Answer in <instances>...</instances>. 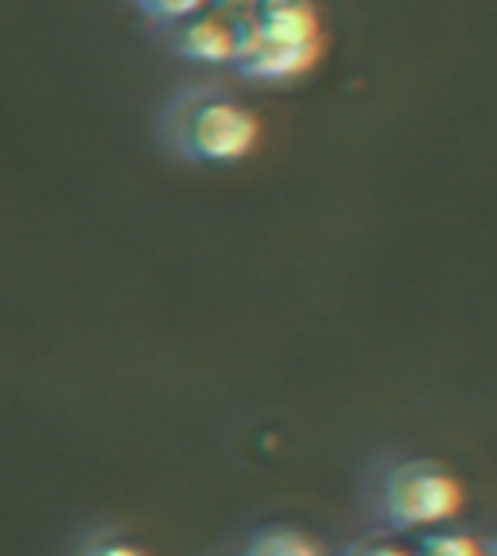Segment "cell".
Returning a JSON list of instances; mask_svg holds the SVG:
<instances>
[{
    "label": "cell",
    "mask_w": 497,
    "mask_h": 556,
    "mask_svg": "<svg viewBox=\"0 0 497 556\" xmlns=\"http://www.w3.org/2000/svg\"><path fill=\"white\" fill-rule=\"evenodd\" d=\"M221 4H226V0H221ZM245 4H253V0H241V9H245Z\"/></svg>",
    "instance_id": "30bf717a"
},
{
    "label": "cell",
    "mask_w": 497,
    "mask_h": 556,
    "mask_svg": "<svg viewBox=\"0 0 497 556\" xmlns=\"http://www.w3.org/2000/svg\"><path fill=\"white\" fill-rule=\"evenodd\" d=\"M462 502V482L439 459H396L378 479L373 514L396 538H416L459 518Z\"/></svg>",
    "instance_id": "3957f363"
},
{
    "label": "cell",
    "mask_w": 497,
    "mask_h": 556,
    "mask_svg": "<svg viewBox=\"0 0 497 556\" xmlns=\"http://www.w3.org/2000/svg\"><path fill=\"white\" fill-rule=\"evenodd\" d=\"M339 556H412V548L396 545V541H388V538H361L342 548Z\"/></svg>",
    "instance_id": "9c48e42d"
},
{
    "label": "cell",
    "mask_w": 497,
    "mask_h": 556,
    "mask_svg": "<svg viewBox=\"0 0 497 556\" xmlns=\"http://www.w3.org/2000/svg\"><path fill=\"white\" fill-rule=\"evenodd\" d=\"M412 556H494V545L470 529H428L416 533Z\"/></svg>",
    "instance_id": "8992f818"
},
{
    "label": "cell",
    "mask_w": 497,
    "mask_h": 556,
    "mask_svg": "<svg viewBox=\"0 0 497 556\" xmlns=\"http://www.w3.org/2000/svg\"><path fill=\"white\" fill-rule=\"evenodd\" d=\"M167 39H171V51L191 63H206L218 66L233 63L238 55V39H241V12H233L230 4H218V9H199L191 12L187 20L164 28Z\"/></svg>",
    "instance_id": "277c9868"
},
{
    "label": "cell",
    "mask_w": 497,
    "mask_h": 556,
    "mask_svg": "<svg viewBox=\"0 0 497 556\" xmlns=\"http://www.w3.org/2000/svg\"><path fill=\"white\" fill-rule=\"evenodd\" d=\"M137 4V12L144 20H152L156 28H171V24H179V20H187L191 12L206 9L211 0H132Z\"/></svg>",
    "instance_id": "52a82bcc"
},
{
    "label": "cell",
    "mask_w": 497,
    "mask_h": 556,
    "mask_svg": "<svg viewBox=\"0 0 497 556\" xmlns=\"http://www.w3.org/2000/svg\"><path fill=\"white\" fill-rule=\"evenodd\" d=\"M78 556H148L137 541L120 538V533H105V538H93L78 548Z\"/></svg>",
    "instance_id": "ba28073f"
},
{
    "label": "cell",
    "mask_w": 497,
    "mask_h": 556,
    "mask_svg": "<svg viewBox=\"0 0 497 556\" xmlns=\"http://www.w3.org/2000/svg\"><path fill=\"white\" fill-rule=\"evenodd\" d=\"M164 144L187 164L226 167L257 149L260 121L226 90L191 86L176 93L164 110Z\"/></svg>",
    "instance_id": "7a4b0ae2"
},
{
    "label": "cell",
    "mask_w": 497,
    "mask_h": 556,
    "mask_svg": "<svg viewBox=\"0 0 497 556\" xmlns=\"http://www.w3.org/2000/svg\"><path fill=\"white\" fill-rule=\"evenodd\" d=\"M241 556H327V548L295 526H265L245 541Z\"/></svg>",
    "instance_id": "5b68a950"
},
{
    "label": "cell",
    "mask_w": 497,
    "mask_h": 556,
    "mask_svg": "<svg viewBox=\"0 0 497 556\" xmlns=\"http://www.w3.org/2000/svg\"><path fill=\"white\" fill-rule=\"evenodd\" d=\"M319 16L311 0H253L241 9L233 71L248 83H292L319 59Z\"/></svg>",
    "instance_id": "6da1fadb"
}]
</instances>
